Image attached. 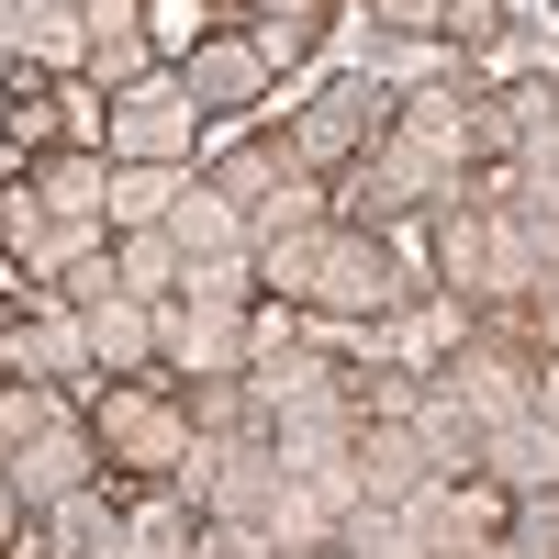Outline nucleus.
<instances>
[{
	"label": "nucleus",
	"mask_w": 559,
	"mask_h": 559,
	"mask_svg": "<svg viewBox=\"0 0 559 559\" xmlns=\"http://www.w3.org/2000/svg\"><path fill=\"white\" fill-rule=\"evenodd\" d=\"M403 292H414V280H403L392 236H369V224H313V258H302V292L292 302L336 313V324H381Z\"/></svg>",
	"instance_id": "1"
},
{
	"label": "nucleus",
	"mask_w": 559,
	"mask_h": 559,
	"mask_svg": "<svg viewBox=\"0 0 559 559\" xmlns=\"http://www.w3.org/2000/svg\"><path fill=\"white\" fill-rule=\"evenodd\" d=\"M202 179L247 213V236H292V224H324V179L292 157V134H236V146H224Z\"/></svg>",
	"instance_id": "2"
},
{
	"label": "nucleus",
	"mask_w": 559,
	"mask_h": 559,
	"mask_svg": "<svg viewBox=\"0 0 559 559\" xmlns=\"http://www.w3.org/2000/svg\"><path fill=\"white\" fill-rule=\"evenodd\" d=\"M392 102H403V90H381V79H324L313 90V102L292 112V157L313 168V179H347L369 146H381V134H392Z\"/></svg>",
	"instance_id": "3"
},
{
	"label": "nucleus",
	"mask_w": 559,
	"mask_h": 559,
	"mask_svg": "<svg viewBox=\"0 0 559 559\" xmlns=\"http://www.w3.org/2000/svg\"><path fill=\"white\" fill-rule=\"evenodd\" d=\"M437 392L471 414V426H515V414H537V347L515 336V324L459 336V347L437 358Z\"/></svg>",
	"instance_id": "4"
},
{
	"label": "nucleus",
	"mask_w": 559,
	"mask_h": 559,
	"mask_svg": "<svg viewBox=\"0 0 559 559\" xmlns=\"http://www.w3.org/2000/svg\"><path fill=\"white\" fill-rule=\"evenodd\" d=\"M90 437H102V459H112V471L168 481L179 459H191V403H168L157 381H112L102 403H90Z\"/></svg>",
	"instance_id": "5"
},
{
	"label": "nucleus",
	"mask_w": 559,
	"mask_h": 559,
	"mask_svg": "<svg viewBox=\"0 0 559 559\" xmlns=\"http://www.w3.org/2000/svg\"><path fill=\"white\" fill-rule=\"evenodd\" d=\"M102 134H112V157H134V168H191L202 102L179 90V68H157V79H134V90L102 102Z\"/></svg>",
	"instance_id": "6"
},
{
	"label": "nucleus",
	"mask_w": 559,
	"mask_h": 559,
	"mask_svg": "<svg viewBox=\"0 0 559 559\" xmlns=\"http://www.w3.org/2000/svg\"><path fill=\"white\" fill-rule=\"evenodd\" d=\"M247 347H258V313H236V302H191V292L157 302V369H168V381H236Z\"/></svg>",
	"instance_id": "7"
},
{
	"label": "nucleus",
	"mask_w": 559,
	"mask_h": 559,
	"mask_svg": "<svg viewBox=\"0 0 559 559\" xmlns=\"http://www.w3.org/2000/svg\"><path fill=\"white\" fill-rule=\"evenodd\" d=\"M90 471H102V437H90L79 414H57L45 437H23L12 459H0V481H12V503H23V515H45V503L90 492Z\"/></svg>",
	"instance_id": "8"
},
{
	"label": "nucleus",
	"mask_w": 559,
	"mask_h": 559,
	"mask_svg": "<svg viewBox=\"0 0 559 559\" xmlns=\"http://www.w3.org/2000/svg\"><path fill=\"white\" fill-rule=\"evenodd\" d=\"M0 369H12V381H102V369H90V324H79V302H57L45 292L34 313H12V347H0Z\"/></svg>",
	"instance_id": "9"
},
{
	"label": "nucleus",
	"mask_w": 559,
	"mask_h": 559,
	"mask_svg": "<svg viewBox=\"0 0 559 559\" xmlns=\"http://www.w3.org/2000/svg\"><path fill=\"white\" fill-rule=\"evenodd\" d=\"M179 68V90L202 102V123L213 112H258L269 102V57H258V34H202L191 57H168Z\"/></svg>",
	"instance_id": "10"
},
{
	"label": "nucleus",
	"mask_w": 559,
	"mask_h": 559,
	"mask_svg": "<svg viewBox=\"0 0 559 559\" xmlns=\"http://www.w3.org/2000/svg\"><path fill=\"white\" fill-rule=\"evenodd\" d=\"M79 79L102 90H134V79H157V34H146V0H90V57H79Z\"/></svg>",
	"instance_id": "11"
},
{
	"label": "nucleus",
	"mask_w": 559,
	"mask_h": 559,
	"mask_svg": "<svg viewBox=\"0 0 559 559\" xmlns=\"http://www.w3.org/2000/svg\"><path fill=\"white\" fill-rule=\"evenodd\" d=\"M392 414H403V437L426 448V471H437V481H481V426H471V414H459L437 381L392 392Z\"/></svg>",
	"instance_id": "12"
},
{
	"label": "nucleus",
	"mask_w": 559,
	"mask_h": 559,
	"mask_svg": "<svg viewBox=\"0 0 559 559\" xmlns=\"http://www.w3.org/2000/svg\"><path fill=\"white\" fill-rule=\"evenodd\" d=\"M79 324H90V369H134V381H168V369H157V302L102 292V302H79Z\"/></svg>",
	"instance_id": "13"
},
{
	"label": "nucleus",
	"mask_w": 559,
	"mask_h": 559,
	"mask_svg": "<svg viewBox=\"0 0 559 559\" xmlns=\"http://www.w3.org/2000/svg\"><path fill=\"white\" fill-rule=\"evenodd\" d=\"M481 481L492 492H559V426H548V414L481 426Z\"/></svg>",
	"instance_id": "14"
},
{
	"label": "nucleus",
	"mask_w": 559,
	"mask_h": 559,
	"mask_svg": "<svg viewBox=\"0 0 559 559\" xmlns=\"http://www.w3.org/2000/svg\"><path fill=\"white\" fill-rule=\"evenodd\" d=\"M347 459H358V503H414V492L437 481V471H426V448L403 437V414H369Z\"/></svg>",
	"instance_id": "15"
},
{
	"label": "nucleus",
	"mask_w": 559,
	"mask_h": 559,
	"mask_svg": "<svg viewBox=\"0 0 559 559\" xmlns=\"http://www.w3.org/2000/svg\"><path fill=\"white\" fill-rule=\"evenodd\" d=\"M459 336H471V302H459V292L448 302H392L381 324H369V347H381L392 369H437Z\"/></svg>",
	"instance_id": "16"
},
{
	"label": "nucleus",
	"mask_w": 559,
	"mask_h": 559,
	"mask_svg": "<svg viewBox=\"0 0 559 559\" xmlns=\"http://www.w3.org/2000/svg\"><path fill=\"white\" fill-rule=\"evenodd\" d=\"M34 202L57 213V224H90V213L112 202V157H102V146H57V157L34 168ZM102 224H112V213H102Z\"/></svg>",
	"instance_id": "17"
},
{
	"label": "nucleus",
	"mask_w": 559,
	"mask_h": 559,
	"mask_svg": "<svg viewBox=\"0 0 559 559\" xmlns=\"http://www.w3.org/2000/svg\"><path fill=\"white\" fill-rule=\"evenodd\" d=\"M168 236H179V258H247L258 236H247V213L213 191V179H191V191L168 202Z\"/></svg>",
	"instance_id": "18"
},
{
	"label": "nucleus",
	"mask_w": 559,
	"mask_h": 559,
	"mask_svg": "<svg viewBox=\"0 0 559 559\" xmlns=\"http://www.w3.org/2000/svg\"><path fill=\"white\" fill-rule=\"evenodd\" d=\"M336 515H347L336 492H313V481H292V471H280V503L258 515V537H269V548H302V559H324V548H336Z\"/></svg>",
	"instance_id": "19"
},
{
	"label": "nucleus",
	"mask_w": 559,
	"mask_h": 559,
	"mask_svg": "<svg viewBox=\"0 0 559 559\" xmlns=\"http://www.w3.org/2000/svg\"><path fill=\"white\" fill-rule=\"evenodd\" d=\"M179 269H191V258H179V236H168V224H134V236L112 247V292L168 302V292H179Z\"/></svg>",
	"instance_id": "20"
},
{
	"label": "nucleus",
	"mask_w": 559,
	"mask_h": 559,
	"mask_svg": "<svg viewBox=\"0 0 559 559\" xmlns=\"http://www.w3.org/2000/svg\"><path fill=\"white\" fill-rule=\"evenodd\" d=\"M45 537H57V559H123V515L102 503V481L68 492V503H45Z\"/></svg>",
	"instance_id": "21"
},
{
	"label": "nucleus",
	"mask_w": 559,
	"mask_h": 559,
	"mask_svg": "<svg viewBox=\"0 0 559 559\" xmlns=\"http://www.w3.org/2000/svg\"><path fill=\"white\" fill-rule=\"evenodd\" d=\"M179 191H191V168H134V157H112V202H102V213L134 236V224H168Z\"/></svg>",
	"instance_id": "22"
},
{
	"label": "nucleus",
	"mask_w": 559,
	"mask_h": 559,
	"mask_svg": "<svg viewBox=\"0 0 559 559\" xmlns=\"http://www.w3.org/2000/svg\"><path fill=\"white\" fill-rule=\"evenodd\" d=\"M123 559H202V526H191V503H146V515H123Z\"/></svg>",
	"instance_id": "23"
},
{
	"label": "nucleus",
	"mask_w": 559,
	"mask_h": 559,
	"mask_svg": "<svg viewBox=\"0 0 559 559\" xmlns=\"http://www.w3.org/2000/svg\"><path fill=\"white\" fill-rule=\"evenodd\" d=\"M57 414H79V403H68L57 381H0V459H12L23 437H45Z\"/></svg>",
	"instance_id": "24"
},
{
	"label": "nucleus",
	"mask_w": 559,
	"mask_h": 559,
	"mask_svg": "<svg viewBox=\"0 0 559 559\" xmlns=\"http://www.w3.org/2000/svg\"><path fill=\"white\" fill-rule=\"evenodd\" d=\"M179 292H191V302H258V247L247 258H191V269H179Z\"/></svg>",
	"instance_id": "25"
},
{
	"label": "nucleus",
	"mask_w": 559,
	"mask_h": 559,
	"mask_svg": "<svg viewBox=\"0 0 559 559\" xmlns=\"http://www.w3.org/2000/svg\"><path fill=\"white\" fill-rule=\"evenodd\" d=\"M503 548L559 559V492H515V503H503Z\"/></svg>",
	"instance_id": "26"
},
{
	"label": "nucleus",
	"mask_w": 559,
	"mask_h": 559,
	"mask_svg": "<svg viewBox=\"0 0 559 559\" xmlns=\"http://www.w3.org/2000/svg\"><path fill=\"white\" fill-rule=\"evenodd\" d=\"M369 23L403 45H448V0H369Z\"/></svg>",
	"instance_id": "27"
},
{
	"label": "nucleus",
	"mask_w": 559,
	"mask_h": 559,
	"mask_svg": "<svg viewBox=\"0 0 559 559\" xmlns=\"http://www.w3.org/2000/svg\"><path fill=\"white\" fill-rule=\"evenodd\" d=\"M247 34H258V57H269V79H280V68H302L313 45H324V23H247Z\"/></svg>",
	"instance_id": "28"
},
{
	"label": "nucleus",
	"mask_w": 559,
	"mask_h": 559,
	"mask_svg": "<svg viewBox=\"0 0 559 559\" xmlns=\"http://www.w3.org/2000/svg\"><path fill=\"white\" fill-rule=\"evenodd\" d=\"M45 224H57V213H45L34 191H0V247H12V258H23L34 236H45Z\"/></svg>",
	"instance_id": "29"
},
{
	"label": "nucleus",
	"mask_w": 559,
	"mask_h": 559,
	"mask_svg": "<svg viewBox=\"0 0 559 559\" xmlns=\"http://www.w3.org/2000/svg\"><path fill=\"white\" fill-rule=\"evenodd\" d=\"M202 559H302V548H269L258 526H202Z\"/></svg>",
	"instance_id": "30"
},
{
	"label": "nucleus",
	"mask_w": 559,
	"mask_h": 559,
	"mask_svg": "<svg viewBox=\"0 0 559 559\" xmlns=\"http://www.w3.org/2000/svg\"><path fill=\"white\" fill-rule=\"evenodd\" d=\"M146 34H157V45H179V57H191V45H202V12H191V0H146Z\"/></svg>",
	"instance_id": "31"
},
{
	"label": "nucleus",
	"mask_w": 559,
	"mask_h": 559,
	"mask_svg": "<svg viewBox=\"0 0 559 559\" xmlns=\"http://www.w3.org/2000/svg\"><path fill=\"white\" fill-rule=\"evenodd\" d=\"M526 347H537V358H559V280L526 302Z\"/></svg>",
	"instance_id": "32"
},
{
	"label": "nucleus",
	"mask_w": 559,
	"mask_h": 559,
	"mask_svg": "<svg viewBox=\"0 0 559 559\" xmlns=\"http://www.w3.org/2000/svg\"><path fill=\"white\" fill-rule=\"evenodd\" d=\"M247 23H324V0H236Z\"/></svg>",
	"instance_id": "33"
},
{
	"label": "nucleus",
	"mask_w": 559,
	"mask_h": 559,
	"mask_svg": "<svg viewBox=\"0 0 559 559\" xmlns=\"http://www.w3.org/2000/svg\"><path fill=\"white\" fill-rule=\"evenodd\" d=\"M537 414L559 426V358H537Z\"/></svg>",
	"instance_id": "34"
},
{
	"label": "nucleus",
	"mask_w": 559,
	"mask_h": 559,
	"mask_svg": "<svg viewBox=\"0 0 559 559\" xmlns=\"http://www.w3.org/2000/svg\"><path fill=\"white\" fill-rule=\"evenodd\" d=\"M471 559H526V548H503V537H492V548H471Z\"/></svg>",
	"instance_id": "35"
},
{
	"label": "nucleus",
	"mask_w": 559,
	"mask_h": 559,
	"mask_svg": "<svg viewBox=\"0 0 559 559\" xmlns=\"http://www.w3.org/2000/svg\"><path fill=\"white\" fill-rule=\"evenodd\" d=\"M12 68H23V57H12V45H0V90H12Z\"/></svg>",
	"instance_id": "36"
},
{
	"label": "nucleus",
	"mask_w": 559,
	"mask_h": 559,
	"mask_svg": "<svg viewBox=\"0 0 559 559\" xmlns=\"http://www.w3.org/2000/svg\"><path fill=\"white\" fill-rule=\"evenodd\" d=\"M0 347H12V302H0Z\"/></svg>",
	"instance_id": "37"
},
{
	"label": "nucleus",
	"mask_w": 559,
	"mask_h": 559,
	"mask_svg": "<svg viewBox=\"0 0 559 559\" xmlns=\"http://www.w3.org/2000/svg\"><path fill=\"white\" fill-rule=\"evenodd\" d=\"M548 12H559V0H548Z\"/></svg>",
	"instance_id": "38"
},
{
	"label": "nucleus",
	"mask_w": 559,
	"mask_h": 559,
	"mask_svg": "<svg viewBox=\"0 0 559 559\" xmlns=\"http://www.w3.org/2000/svg\"><path fill=\"white\" fill-rule=\"evenodd\" d=\"M45 559H57V548H45Z\"/></svg>",
	"instance_id": "39"
}]
</instances>
